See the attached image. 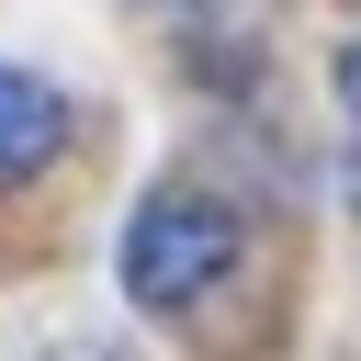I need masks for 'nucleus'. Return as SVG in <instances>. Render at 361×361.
<instances>
[{"mask_svg": "<svg viewBox=\"0 0 361 361\" xmlns=\"http://www.w3.org/2000/svg\"><path fill=\"white\" fill-rule=\"evenodd\" d=\"M226 271H237V214H226L214 192L169 180V192L135 203V226H124V293H135V305H192V293H214Z\"/></svg>", "mask_w": 361, "mask_h": 361, "instance_id": "obj_1", "label": "nucleus"}, {"mask_svg": "<svg viewBox=\"0 0 361 361\" xmlns=\"http://www.w3.org/2000/svg\"><path fill=\"white\" fill-rule=\"evenodd\" d=\"M56 135H68V102H56V79H34V68H0V180H34V169L56 158Z\"/></svg>", "mask_w": 361, "mask_h": 361, "instance_id": "obj_2", "label": "nucleus"}, {"mask_svg": "<svg viewBox=\"0 0 361 361\" xmlns=\"http://www.w3.org/2000/svg\"><path fill=\"white\" fill-rule=\"evenodd\" d=\"M45 361H135V350H124V338H56Z\"/></svg>", "mask_w": 361, "mask_h": 361, "instance_id": "obj_3", "label": "nucleus"}, {"mask_svg": "<svg viewBox=\"0 0 361 361\" xmlns=\"http://www.w3.org/2000/svg\"><path fill=\"white\" fill-rule=\"evenodd\" d=\"M338 113H350V124H361V45H350V56H338Z\"/></svg>", "mask_w": 361, "mask_h": 361, "instance_id": "obj_4", "label": "nucleus"}]
</instances>
